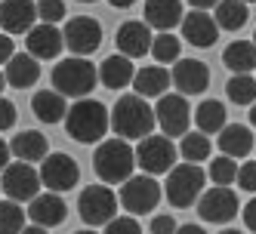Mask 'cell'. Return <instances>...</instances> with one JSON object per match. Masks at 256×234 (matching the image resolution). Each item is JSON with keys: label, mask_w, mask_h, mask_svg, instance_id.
Here are the masks:
<instances>
[{"label": "cell", "mask_w": 256, "mask_h": 234, "mask_svg": "<svg viewBox=\"0 0 256 234\" xmlns=\"http://www.w3.org/2000/svg\"><path fill=\"white\" fill-rule=\"evenodd\" d=\"M188 3L194 6V9H200V12H207V9H213L219 0H188Z\"/></svg>", "instance_id": "7bdbcfd3"}, {"label": "cell", "mask_w": 256, "mask_h": 234, "mask_svg": "<svg viewBox=\"0 0 256 234\" xmlns=\"http://www.w3.org/2000/svg\"><path fill=\"white\" fill-rule=\"evenodd\" d=\"M0 191H6V201L12 204H31L40 194V176L31 164H6L0 176Z\"/></svg>", "instance_id": "30bf717a"}, {"label": "cell", "mask_w": 256, "mask_h": 234, "mask_svg": "<svg viewBox=\"0 0 256 234\" xmlns=\"http://www.w3.org/2000/svg\"><path fill=\"white\" fill-rule=\"evenodd\" d=\"M10 154L19 157V164H34V160H44L50 154V142L44 133L38 130H25L19 136H12L10 142Z\"/></svg>", "instance_id": "603a6c76"}, {"label": "cell", "mask_w": 256, "mask_h": 234, "mask_svg": "<svg viewBox=\"0 0 256 234\" xmlns=\"http://www.w3.org/2000/svg\"><path fill=\"white\" fill-rule=\"evenodd\" d=\"M105 234H142V225L133 216H114V219L105 225Z\"/></svg>", "instance_id": "d590c367"}, {"label": "cell", "mask_w": 256, "mask_h": 234, "mask_svg": "<svg viewBox=\"0 0 256 234\" xmlns=\"http://www.w3.org/2000/svg\"><path fill=\"white\" fill-rule=\"evenodd\" d=\"M234 182L241 185L244 191L256 194V160H247V164L238 167V176H234Z\"/></svg>", "instance_id": "8d00e7d4"}, {"label": "cell", "mask_w": 256, "mask_h": 234, "mask_svg": "<svg viewBox=\"0 0 256 234\" xmlns=\"http://www.w3.org/2000/svg\"><path fill=\"white\" fill-rule=\"evenodd\" d=\"M38 19L34 0H0V25L4 34H28Z\"/></svg>", "instance_id": "2e32d148"}, {"label": "cell", "mask_w": 256, "mask_h": 234, "mask_svg": "<svg viewBox=\"0 0 256 234\" xmlns=\"http://www.w3.org/2000/svg\"><path fill=\"white\" fill-rule=\"evenodd\" d=\"M152 56L154 62H176L179 59V37L176 34H160V37H152Z\"/></svg>", "instance_id": "836d02e7"}, {"label": "cell", "mask_w": 256, "mask_h": 234, "mask_svg": "<svg viewBox=\"0 0 256 234\" xmlns=\"http://www.w3.org/2000/svg\"><path fill=\"white\" fill-rule=\"evenodd\" d=\"M40 188H46L50 194H62V191H71L78 182H80V170L74 164V157L65 154V151H56V154H46L40 160Z\"/></svg>", "instance_id": "52a82bcc"}, {"label": "cell", "mask_w": 256, "mask_h": 234, "mask_svg": "<svg viewBox=\"0 0 256 234\" xmlns=\"http://www.w3.org/2000/svg\"><path fill=\"white\" fill-rule=\"evenodd\" d=\"M62 43L74 52L78 59H86L90 52H96L102 43V25L90 15H78V19H68L65 31H62Z\"/></svg>", "instance_id": "7c38bea8"}, {"label": "cell", "mask_w": 256, "mask_h": 234, "mask_svg": "<svg viewBox=\"0 0 256 234\" xmlns=\"http://www.w3.org/2000/svg\"><path fill=\"white\" fill-rule=\"evenodd\" d=\"M216 145L222 151V157H247L253 151V130L244 123H226L216 136Z\"/></svg>", "instance_id": "7402d4cb"}, {"label": "cell", "mask_w": 256, "mask_h": 234, "mask_svg": "<svg viewBox=\"0 0 256 234\" xmlns=\"http://www.w3.org/2000/svg\"><path fill=\"white\" fill-rule=\"evenodd\" d=\"M194 123H198V133L200 136H213L226 127V105L219 99H204L194 108Z\"/></svg>", "instance_id": "4316f807"}, {"label": "cell", "mask_w": 256, "mask_h": 234, "mask_svg": "<svg viewBox=\"0 0 256 234\" xmlns=\"http://www.w3.org/2000/svg\"><path fill=\"white\" fill-rule=\"evenodd\" d=\"M133 167H136L133 148L124 139H105L93 151V170L102 185H124L133 176Z\"/></svg>", "instance_id": "7a4b0ae2"}, {"label": "cell", "mask_w": 256, "mask_h": 234, "mask_svg": "<svg viewBox=\"0 0 256 234\" xmlns=\"http://www.w3.org/2000/svg\"><path fill=\"white\" fill-rule=\"evenodd\" d=\"M118 49H120V56L124 59H142V56H148V49H152V28L145 25V22H124L118 28Z\"/></svg>", "instance_id": "9a60e30c"}, {"label": "cell", "mask_w": 256, "mask_h": 234, "mask_svg": "<svg viewBox=\"0 0 256 234\" xmlns=\"http://www.w3.org/2000/svg\"><path fill=\"white\" fill-rule=\"evenodd\" d=\"M226 93H228V102H234V105H253L256 102V80H253V74H234L226 83Z\"/></svg>", "instance_id": "4dcf8cb0"}, {"label": "cell", "mask_w": 256, "mask_h": 234, "mask_svg": "<svg viewBox=\"0 0 256 234\" xmlns=\"http://www.w3.org/2000/svg\"><path fill=\"white\" fill-rule=\"evenodd\" d=\"M154 120L160 127V136H186L188 127H192V108L186 102V96L179 93H167L158 99V108H154Z\"/></svg>", "instance_id": "8fae6325"}, {"label": "cell", "mask_w": 256, "mask_h": 234, "mask_svg": "<svg viewBox=\"0 0 256 234\" xmlns=\"http://www.w3.org/2000/svg\"><path fill=\"white\" fill-rule=\"evenodd\" d=\"M182 37H186L192 46H213L216 37H219V28L213 22L210 12H200V9H192L182 15Z\"/></svg>", "instance_id": "d6986e66"}, {"label": "cell", "mask_w": 256, "mask_h": 234, "mask_svg": "<svg viewBox=\"0 0 256 234\" xmlns=\"http://www.w3.org/2000/svg\"><path fill=\"white\" fill-rule=\"evenodd\" d=\"M133 157H136V164L145 170V176L154 179V176L170 173L176 167V145L167 136H145V139H139Z\"/></svg>", "instance_id": "8992f818"}, {"label": "cell", "mask_w": 256, "mask_h": 234, "mask_svg": "<svg viewBox=\"0 0 256 234\" xmlns=\"http://www.w3.org/2000/svg\"><path fill=\"white\" fill-rule=\"evenodd\" d=\"M130 83L139 99H160L170 89V71L164 65H148V68H139Z\"/></svg>", "instance_id": "ffe728a7"}, {"label": "cell", "mask_w": 256, "mask_h": 234, "mask_svg": "<svg viewBox=\"0 0 256 234\" xmlns=\"http://www.w3.org/2000/svg\"><path fill=\"white\" fill-rule=\"evenodd\" d=\"M241 3H256V0H241Z\"/></svg>", "instance_id": "f5cc1de1"}, {"label": "cell", "mask_w": 256, "mask_h": 234, "mask_svg": "<svg viewBox=\"0 0 256 234\" xmlns=\"http://www.w3.org/2000/svg\"><path fill=\"white\" fill-rule=\"evenodd\" d=\"M108 127L124 142L126 139H145L154 130V108L145 99H139L136 93L120 96L112 108V114H108Z\"/></svg>", "instance_id": "6da1fadb"}, {"label": "cell", "mask_w": 256, "mask_h": 234, "mask_svg": "<svg viewBox=\"0 0 256 234\" xmlns=\"http://www.w3.org/2000/svg\"><path fill=\"white\" fill-rule=\"evenodd\" d=\"M253 148H256V142H253Z\"/></svg>", "instance_id": "11a10c76"}, {"label": "cell", "mask_w": 256, "mask_h": 234, "mask_svg": "<svg viewBox=\"0 0 256 234\" xmlns=\"http://www.w3.org/2000/svg\"><path fill=\"white\" fill-rule=\"evenodd\" d=\"M164 194H167V201L179 210L198 204V197L204 194V170L194 167V164L173 167L167 173V182H164Z\"/></svg>", "instance_id": "5b68a950"}, {"label": "cell", "mask_w": 256, "mask_h": 234, "mask_svg": "<svg viewBox=\"0 0 256 234\" xmlns=\"http://www.w3.org/2000/svg\"><path fill=\"white\" fill-rule=\"evenodd\" d=\"M241 216H244V225H247V228L256 234V194H253V201H250V204L241 210Z\"/></svg>", "instance_id": "60d3db41"}, {"label": "cell", "mask_w": 256, "mask_h": 234, "mask_svg": "<svg viewBox=\"0 0 256 234\" xmlns=\"http://www.w3.org/2000/svg\"><path fill=\"white\" fill-rule=\"evenodd\" d=\"M16 120H19V111H16V105L10 99L0 96V133H6L16 127Z\"/></svg>", "instance_id": "74e56055"}, {"label": "cell", "mask_w": 256, "mask_h": 234, "mask_svg": "<svg viewBox=\"0 0 256 234\" xmlns=\"http://www.w3.org/2000/svg\"><path fill=\"white\" fill-rule=\"evenodd\" d=\"M0 194H4V191H0Z\"/></svg>", "instance_id": "9f6ffc18"}, {"label": "cell", "mask_w": 256, "mask_h": 234, "mask_svg": "<svg viewBox=\"0 0 256 234\" xmlns=\"http://www.w3.org/2000/svg\"><path fill=\"white\" fill-rule=\"evenodd\" d=\"M160 204V185L154 182L152 176H130L126 182L120 185V194H118V207H124L126 213L136 216H145L152 213L154 207Z\"/></svg>", "instance_id": "ba28073f"}, {"label": "cell", "mask_w": 256, "mask_h": 234, "mask_svg": "<svg viewBox=\"0 0 256 234\" xmlns=\"http://www.w3.org/2000/svg\"><path fill=\"white\" fill-rule=\"evenodd\" d=\"M152 234H176V219L173 216H154L152 219Z\"/></svg>", "instance_id": "f35d334b"}, {"label": "cell", "mask_w": 256, "mask_h": 234, "mask_svg": "<svg viewBox=\"0 0 256 234\" xmlns=\"http://www.w3.org/2000/svg\"><path fill=\"white\" fill-rule=\"evenodd\" d=\"M65 130L80 145H93L108 133V111L96 99H78L65 111Z\"/></svg>", "instance_id": "3957f363"}, {"label": "cell", "mask_w": 256, "mask_h": 234, "mask_svg": "<svg viewBox=\"0 0 256 234\" xmlns=\"http://www.w3.org/2000/svg\"><path fill=\"white\" fill-rule=\"evenodd\" d=\"M108 3H112V6H118V9H126V6H133L136 0H108Z\"/></svg>", "instance_id": "bcb514c9"}, {"label": "cell", "mask_w": 256, "mask_h": 234, "mask_svg": "<svg viewBox=\"0 0 256 234\" xmlns=\"http://www.w3.org/2000/svg\"><path fill=\"white\" fill-rule=\"evenodd\" d=\"M78 210H80V219L96 228V225H108L118 216V194L108 188V185H86L80 191V201H78Z\"/></svg>", "instance_id": "9c48e42d"}, {"label": "cell", "mask_w": 256, "mask_h": 234, "mask_svg": "<svg viewBox=\"0 0 256 234\" xmlns=\"http://www.w3.org/2000/svg\"><path fill=\"white\" fill-rule=\"evenodd\" d=\"M213 22L222 31H241L247 25V3H241V0H219L213 6Z\"/></svg>", "instance_id": "f1b7e54d"}, {"label": "cell", "mask_w": 256, "mask_h": 234, "mask_svg": "<svg viewBox=\"0 0 256 234\" xmlns=\"http://www.w3.org/2000/svg\"><path fill=\"white\" fill-rule=\"evenodd\" d=\"M241 213V204H238V194L232 188H210L198 197V216L204 222H213V225H226L232 222L234 216Z\"/></svg>", "instance_id": "4fadbf2b"}, {"label": "cell", "mask_w": 256, "mask_h": 234, "mask_svg": "<svg viewBox=\"0 0 256 234\" xmlns=\"http://www.w3.org/2000/svg\"><path fill=\"white\" fill-rule=\"evenodd\" d=\"M210 151H213L210 139L200 136V133H186V136H182V142H179L182 160H186V164H194V167L200 164V160H210Z\"/></svg>", "instance_id": "f546056e"}, {"label": "cell", "mask_w": 256, "mask_h": 234, "mask_svg": "<svg viewBox=\"0 0 256 234\" xmlns=\"http://www.w3.org/2000/svg\"><path fill=\"white\" fill-rule=\"evenodd\" d=\"M6 160H10V145H6L4 139H0V173L6 170Z\"/></svg>", "instance_id": "ee69618b"}, {"label": "cell", "mask_w": 256, "mask_h": 234, "mask_svg": "<svg viewBox=\"0 0 256 234\" xmlns=\"http://www.w3.org/2000/svg\"><path fill=\"white\" fill-rule=\"evenodd\" d=\"M12 56H16L12 37H6V34H0V65H6V62H10Z\"/></svg>", "instance_id": "ab89813d"}, {"label": "cell", "mask_w": 256, "mask_h": 234, "mask_svg": "<svg viewBox=\"0 0 256 234\" xmlns=\"http://www.w3.org/2000/svg\"><path fill=\"white\" fill-rule=\"evenodd\" d=\"M182 0H145V25L158 28L164 34H170V28H176L182 22Z\"/></svg>", "instance_id": "44dd1931"}, {"label": "cell", "mask_w": 256, "mask_h": 234, "mask_svg": "<svg viewBox=\"0 0 256 234\" xmlns=\"http://www.w3.org/2000/svg\"><path fill=\"white\" fill-rule=\"evenodd\" d=\"M250 123H253V127H256V102L250 105Z\"/></svg>", "instance_id": "7dc6e473"}, {"label": "cell", "mask_w": 256, "mask_h": 234, "mask_svg": "<svg viewBox=\"0 0 256 234\" xmlns=\"http://www.w3.org/2000/svg\"><path fill=\"white\" fill-rule=\"evenodd\" d=\"M207 176H210V182H216V188H228L234 182V176H238V164L232 157H213L210 160V167H207Z\"/></svg>", "instance_id": "d6a6232c"}, {"label": "cell", "mask_w": 256, "mask_h": 234, "mask_svg": "<svg viewBox=\"0 0 256 234\" xmlns=\"http://www.w3.org/2000/svg\"><path fill=\"white\" fill-rule=\"evenodd\" d=\"M96 68L93 62H86V59H78V56H71V59H62L56 62V68H52V86H56V93L65 99H90V93L96 89Z\"/></svg>", "instance_id": "277c9868"}, {"label": "cell", "mask_w": 256, "mask_h": 234, "mask_svg": "<svg viewBox=\"0 0 256 234\" xmlns=\"http://www.w3.org/2000/svg\"><path fill=\"white\" fill-rule=\"evenodd\" d=\"M4 86H6V80H4V71H0V93H4Z\"/></svg>", "instance_id": "681fc988"}, {"label": "cell", "mask_w": 256, "mask_h": 234, "mask_svg": "<svg viewBox=\"0 0 256 234\" xmlns=\"http://www.w3.org/2000/svg\"><path fill=\"white\" fill-rule=\"evenodd\" d=\"M25 46H28V56L31 59H56L59 52H62V31L56 25H34L28 31V37H25Z\"/></svg>", "instance_id": "ac0fdd59"}, {"label": "cell", "mask_w": 256, "mask_h": 234, "mask_svg": "<svg viewBox=\"0 0 256 234\" xmlns=\"http://www.w3.org/2000/svg\"><path fill=\"white\" fill-rule=\"evenodd\" d=\"M4 80L16 89H28L40 80V62L38 59H31L28 52H16V56L6 62V74Z\"/></svg>", "instance_id": "cb8c5ba5"}, {"label": "cell", "mask_w": 256, "mask_h": 234, "mask_svg": "<svg viewBox=\"0 0 256 234\" xmlns=\"http://www.w3.org/2000/svg\"><path fill=\"white\" fill-rule=\"evenodd\" d=\"M25 213L31 216V222L38 225V228H56V225H62V222L68 219V207H65V201H62L59 194H50V191L34 197Z\"/></svg>", "instance_id": "e0dca14e"}, {"label": "cell", "mask_w": 256, "mask_h": 234, "mask_svg": "<svg viewBox=\"0 0 256 234\" xmlns=\"http://www.w3.org/2000/svg\"><path fill=\"white\" fill-rule=\"evenodd\" d=\"M96 74H99V80H102L108 89H124L126 83L133 80L136 68H133L130 59H124L120 52H114V56H108V59L102 62V68L96 71Z\"/></svg>", "instance_id": "484cf974"}, {"label": "cell", "mask_w": 256, "mask_h": 234, "mask_svg": "<svg viewBox=\"0 0 256 234\" xmlns=\"http://www.w3.org/2000/svg\"><path fill=\"white\" fill-rule=\"evenodd\" d=\"M19 234H46V228H38V225H25Z\"/></svg>", "instance_id": "f6af8a7d"}, {"label": "cell", "mask_w": 256, "mask_h": 234, "mask_svg": "<svg viewBox=\"0 0 256 234\" xmlns=\"http://www.w3.org/2000/svg\"><path fill=\"white\" fill-rule=\"evenodd\" d=\"M219 234H241L238 228H226V231H219Z\"/></svg>", "instance_id": "c3c4849f"}, {"label": "cell", "mask_w": 256, "mask_h": 234, "mask_svg": "<svg viewBox=\"0 0 256 234\" xmlns=\"http://www.w3.org/2000/svg\"><path fill=\"white\" fill-rule=\"evenodd\" d=\"M222 62L228 71L234 74H250L256 68V46L253 40H232L226 49H222Z\"/></svg>", "instance_id": "83f0119b"}, {"label": "cell", "mask_w": 256, "mask_h": 234, "mask_svg": "<svg viewBox=\"0 0 256 234\" xmlns=\"http://www.w3.org/2000/svg\"><path fill=\"white\" fill-rule=\"evenodd\" d=\"M176 234H207V231L200 228V225H194V222H188V225H179Z\"/></svg>", "instance_id": "b9f144b4"}, {"label": "cell", "mask_w": 256, "mask_h": 234, "mask_svg": "<svg viewBox=\"0 0 256 234\" xmlns=\"http://www.w3.org/2000/svg\"><path fill=\"white\" fill-rule=\"evenodd\" d=\"M34 9H38L40 25H56V22L65 19V3H62V0H38Z\"/></svg>", "instance_id": "e575fe53"}, {"label": "cell", "mask_w": 256, "mask_h": 234, "mask_svg": "<svg viewBox=\"0 0 256 234\" xmlns=\"http://www.w3.org/2000/svg\"><path fill=\"white\" fill-rule=\"evenodd\" d=\"M253 46H256V34H253Z\"/></svg>", "instance_id": "db71d44e"}, {"label": "cell", "mask_w": 256, "mask_h": 234, "mask_svg": "<svg viewBox=\"0 0 256 234\" xmlns=\"http://www.w3.org/2000/svg\"><path fill=\"white\" fill-rule=\"evenodd\" d=\"M74 234H96L93 228H84V231H74Z\"/></svg>", "instance_id": "f907efd6"}, {"label": "cell", "mask_w": 256, "mask_h": 234, "mask_svg": "<svg viewBox=\"0 0 256 234\" xmlns=\"http://www.w3.org/2000/svg\"><path fill=\"white\" fill-rule=\"evenodd\" d=\"M31 111L38 114L40 123H59V120H65L68 105L56 89H38L34 99H31Z\"/></svg>", "instance_id": "d4e9b609"}, {"label": "cell", "mask_w": 256, "mask_h": 234, "mask_svg": "<svg viewBox=\"0 0 256 234\" xmlns=\"http://www.w3.org/2000/svg\"><path fill=\"white\" fill-rule=\"evenodd\" d=\"M80 3H96V0H80Z\"/></svg>", "instance_id": "816d5d0a"}, {"label": "cell", "mask_w": 256, "mask_h": 234, "mask_svg": "<svg viewBox=\"0 0 256 234\" xmlns=\"http://www.w3.org/2000/svg\"><path fill=\"white\" fill-rule=\"evenodd\" d=\"M25 228V210L22 204L0 201V234H19Z\"/></svg>", "instance_id": "1f68e13d"}, {"label": "cell", "mask_w": 256, "mask_h": 234, "mask_svg": "<svg viewBox=\"0 0 256 234\" xmlns=\"http://www.w3.org/2000/svg\"><path fill=\"white\" fill-rule=\"evenodd\" d=\"M170 83H176L179 96H200L210 86V68L198 59H179L170 71Z\"/></svg>", "instance_id": "5bb4252c"}]
</instances>
